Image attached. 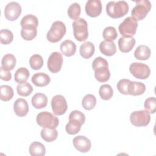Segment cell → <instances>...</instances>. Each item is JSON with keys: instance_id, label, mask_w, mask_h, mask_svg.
Returning a JSON list of instances; mask_svg holds the SVG:
<instances>
[{"instance_id": "23", "label": "cell", "mask_w": 156, "mask_h": 156, "mask_svg": "<svg viewBox=\"0 0 156 156\" xmlns=\"http://www.w3.org/2000/svg\"><path fill=\"white\" fill-rule=\"evenodd\" d=\"M20 24L22 28H37L38 25V20L36 16L28 14L23 17Z\"/></svg>"}, {"instance_id": "33", "label": "cell", "mask_w": 156, "mask_h": 156, "mask_svg": "<svg viewBox=\"0 0 156 156\" xmlns=\"http://www.w3.org/2000/svg\"><path fill=\"white\" fill-rule=\"evenodd\" d=\"M16 91L20 96L26 97L31 94L33 91V87L29 83L26 82L19 83L16 87Z\"/></svg>"}, {"instance_id": "37", "label": "cell", "mask_w": 156, "mask_h": 156, "mask_svg": "<svg viewBox=\"0 0 156 156\" xmlns=\"http://www.w3.org/2000/svg\"><path fill=\"white\" fill-rule=\"evenodd\" d=\"M13 39V33L9 29H1L0 30V41L2 44H10Z\"/></svg>"}, {"instance_id": "8", "label": "cell", "mask_w": 156, "mask_h": 156, "mask_svg": "<svg viewBox=\"0 0 156 156\" xmlns=\"http://www.w3.org/2000/svg\"><path fill=\"white\" fill-rule=\"evenodd\" d=\"M151 120L150 113L146 110L134 111L130 115L131 123L136 127L146 126Z\"/></svg>"}, {"instance_id": "38", "label": "cell", "mask_w": 156, "mask_h": 156, "mask_svg": "<svg viewBox=\"0 0 156 156\" xmlns=\"http://www.w3.org/2000/svg\"><path fill=\"white\" fill-rule=\"evenodd\" d=\"M37 34V28H22L21 35L22 38L27 41L33 40Z\"/></svg>"}, {"instance_id": "16", "label": "cell", "mask_w": 156, "mask_h": 156, "mask_svg": "<svg viewBox=\"0 0 156 156\" xmlns=\"http://www.w3.org/2000/svg\"><path fill=\"white\" fill-rule=\"evenodd\" d=\"M135 39L132 37H121L118 40V47L122 52H129L135 44Z\"/></svg>"}, {"instance_id": "35", "label": "cell", "mask_w": 156, "mask_h": 156, "mask_svg": "<svg viewBox=\"0 0 156 156\" xmlns=\"http://www.w3.org/2000/svg\"><path fill=\"white\" fill-rule=\"evenodd\" d=\"M102 36L105 41H113L117 38L118 34L116 29L114 27L108 26L104 29Z\"/></svg>"}, {"instance_id": "11", "label": "cell", "mask_w": 156, "mask_h": 156, "mask_svg": "<svg viewBox=\"0 0 156 156\" xmlns=\"http://www.w3.org/2000/svg\"><path fill=\"white\" fill-rule=\"evenodd\" d=\"M51 107L55 115H63L68 108V105L65 98L61 94L54 96L51 100Z\"/></svg>"}, {"instance_id": "17", "label": "cell", "mask_w": 156, "mask_h": 156, "mask_svg": "<svg viewBox=\"0 0 156 156\" xmlns=\"http://www.w3.org/2000/svg\"><path fill=\"white\" fill-rule=\"evenodd\" d=\"M31 80L37 87H42L48 85L50 83L51 78L46 73H37L32 76Z\"/></svg>"}, {"instance_id": "41", "label": "cell", "mask_w": 156, "mask_h": 156, "mask_svg": "<svg viewBox=\"0 0 156 156\" xmlns=\"http://www.w3.org/2000/svg\"><path fill=\"white\" fill-rule=\"evenodd\" d=\"M74 119L80 121L82 124L85 123V115L79 110H73L69 115V119Z\"/></svg>"}, {"instance_id": "42", "label": "cell", "mask_w": 156, "mask_h": 156, "mask_svg": "<svg viewBox=\"0 0 156 156\" xmlns=\"http://www.w3.org/2000/svg\"><path fill=\"white\" fill-rule=\"evenodd\" d=\"M1 79L4 81H9L12 78V74L10 71H7L3 68L2 66L0 68Z\"/></svg>"}, {"instance_id": "40", "label": "cell", "mask_w": 156, "mask_h": 156, "mask_svg": "<svg viewBox=\"0 0 156 156\" xmlns=\"http://www.w3.org/2000/svg\"><path fill=\"white\" fill-rule=\"evenodd\" d=\"M130 82V80L129 79H122L119 80V82L117 83V88L118 91L123 94H129L128 93V87L129 85Z\"/></svg>"}, {"instance_id": "26", "label": "cell", "mask_w": 156, "mask_h": 156, "mask_svg": "<svg viewBox=\"0 0 156 156\" xmlns=\"http://www.w3.org/2000/svg\"><path fill=\"white\" fill-rule=\"evenodd\" d=\"M16 62V58L13 54H7L2 58L1 66L7 71H10L15 68Z\"/></svg>"}, {"instance_id": "18", "label": "cell", "mask_w": 156, "mask_h": 156, "mask_svg": "<svg viewBox=\"0 0 156 156\" xmlns=\"http://www.w3.org/2000/svg\"><path fill=\"white\" fill-rule=\"evenodd\" d=\"M60 51L66 57L73 55L76 51V45L70 40H66L60 44Z\"/></svg>"}, {"instance_id": "14", "label": "cell", "mask_w": 156, "mask_h": 156, "mask_svg": "<svg viewBox=\"0 0 156 156\" xmlns=\"http://www.w3.org/2000/svg\"><path fill=\"white\" fill-rule=\"evenodd\" d=\"M73 144L77 151L82 153L88 152L91 147L90 140L86 136L82 135L74 137L73 140Z\"/></svg>"}, {"instance_id": "15", "label": "cell", "mask_w": 156, "mask_h": 156, "mask_svg": "<svg viewBox=\"0 0 156 156\" xmlns=\"http://www.w3.org/2000/svg\"><path fill=\"white\" fill-rule=\"evenodd\" d=\"M13 110L15 114L20 117L26 116L29 112L27 102L23 98L17 99L13 104Z\"/></svg>"}, {"instance_id": "36", "label": "cell", "mask_w": 156, "mask_h": 156, "mask_svg": "<svg viewBox=\"0 0 156 156\" xmlns=\"http://www.w3.org/2000/svg\"><path fill=\"white\" fill-rule=\"evenodd\" d=\"M29 64L32 69L38 70L41 69L43 65V60L39 54L32 55L29 59Z\"/></svg>"}, {"instance_id": "34", "label": "cell", "mask_w": 156, "mask_h": 156, "mask_svg": "<svg viewBox=\"0 0 156 156\" xmlns=\"http://www.w3.org/2000/svg\"><path fill=\"white\" fill-rule=\"evenodd\" d=\"M81 12L80 5L79 3L74 2L71 4L68 9V15L70 18L73 20H77L79 18Z\"/></svg>"}, {"instance_id": "13", "label": "cell", "mask_w": 156, "mask_h": 156, "mask_svg": "<svg viewBox=\"0 0 156 156\" xmlns=\"http://www.w3.org/2000/svg\"><path fill=\"white\" fill-rule=\"evenodd\" d=\"M102 8V2L100 0H88L86 2L85 10L87 15L96 17L101 14Z\"/></svg>"}, {"instance_id": "7", "label": "cell", "mask_w": 156, "mask_h": 156, "mask_svg": "<svg viewBox=\"0 0 156 156\" xmlns=\"http://www.w3.org/2000/svg\"><path fill=\"white\" fill-rule=\"evenodd\" d=\"M138 23L131 16H128L119 24V32L125 37H132L136 33Z\"/></svg>"}, {"instance_id": "19", "label": "cell", "mask_w": 156, "mask_h": 156, "mask_svg": "<svg viewBox=\"0 0 156 156\" xmlns=\"http://www.w3.org/2000/svg\"><path fill=\"white\" fill-rule=\"evenodd\" d=\"M99 49L102 54L106 56L113 55L116 52V48L113 41H102L99 44Z\"/></svg>"}, {"instance_id": "28", "label": "cell", "mask_w": 156, "mask_h": 156, "mask_svg": "<svg viewBox=\"0 0 156 156\" xmlns=\"http://www.w3.org/2000/svg\"><path fill=\"white\" fill-rule=\"evenodd\" d=\"M82 125V124L80 121L76 119H70L66 125V132L69 135H75L79 132Z\"/></svg>"}, {"instance_id": "22", "label": "cell", "mask_w": 156, "mask_h": 156, "mask_svg": "<svg viewBox=\"0 0 156 156\" xmlns=\"http://www.w3.org/2000/svg\"><path fill=\"white\" fill-rule=\"evenodd\" d=\"M94 46L91 41H85L80 47L79 53L83 58H90L94 53Z\"/></svg>"}, {"instance_id": "29", "label": "cell", "mask_w": 156, "mask_h": 156, "mask_svg": "<svg viewBox=\"0 0 156 156\" xmlns=\"http://www.w3.org/2000/svg\"><path fill=\"white\" fill-rule=\"evenodd\" d=\"M29 75H30L29 71L26 68H24V67L20 68L16 71L15 73V76H14L15 81L19 83L26 82L27 80L29 77Z\"/></svg>"}, {"instance_id": "9", "label": "cell", "mask_w": 156, "mask_h": 156, "mask_svg": "<svg viewBox=\"0 0 156 156\" xmlns=\"http://www.w3.org/2000/svg\"><path fill=\"white\" fill-rule=\"evenodd\" d=\"M130 73L136 78L139 79H146L149 76L151 70L149 67L143 63L133 62L129 66Z\"/></svg>"}, {"instance_id": "25", "label": "cell", "mask_w": 156, "mask_h": 156, "mask_svg": "<svg viewBox=\"0 0 156 156\" xmlns=\"http://www.w3.org/2000/svg\"><path fill=\"white\" fill-rule=\"evenodd\" d=\"M29 151L32 156H43L45 155L46 149L42 143L34 141L30 144Z\"/></svg>"}, {"instance_id": "32", "label": "cell", "mask_w": 156, "mask_h": 156, "mask_svg": "<svg viewBox=\"0 0 156 156\" xmlns=\"http://www.w3.org/2000/svg\"><path fill=\"white\" fill-rule=\"evenodd\" d=\"M96 97L91 94H88L85 95L82 101V105L83 107L87 110H90L96 106Z\"/></svg>"}, {"instance_id": "21", "label": "cell", "mask_w": 156, "mask_h": 156, "mask_svg": "<svg viewBox=\"0 0 156 156\" xmlns=\"http://www.w3.org/2000/svg\"><path fill=\"white\" fill-rule=\"evenodd\" d=\"M31 102L34 107L37 109H41L47 105L48 98L43 93H37L32 96Z\"/></svg>"}, {"instance_id": "1", "label": "cell", "mask_w": 156, "mask_h": 156, "mask_svg": "<svg viewBox=\"0 0 156 156\" xmlns=\"http://www.w3.org/2000/svg\"><path fill=\"white\" fill-rule=\"evenodd\" d=\"M92 68L94 71V77L100 82H105L109 80L110 73L107 61L103 57H96L92 63Z\"/></svg>"}, {"instance_id": "4", "label": "cell", "mask_w": 156, "mask_h": 156, "mask_svg": "<svg viewBox=\"0 0 156 156\" xmlns=\"http://www.w3.org/2000/svg\"><path fill=\"white\" fill-rule=\"evenodd\" d=\"M136 5L131 12L132 18L135 21L143 20L151 9V2L149 0H140L135 1Z\"/></svg>"}, {"instance_id": "30", "label": "cell", "mask_w": 156, "mask_h": 156, "mask_svg": "<svg viewBox=\"0 0 156 156\" xmlns=\"http://www.w3.org/2000/svg\"><path fill=\"white\" fill-rule=\"evenodd\" d=\"M0 99L2 101H9L12 99L14 93L12 88L7 85H2L0 87Z\"/></svg>"}, {"instance_id": "12", "label": "cell", "mask_w": 156, "mask_h": 156, "mask_svg": "<svg viewBox=\"0 0 156 156\" xmlns=\"http://www.w3.org/2000/svg\"><path fill=\"white\" fill-rule=\"evenodd\" d=\"M21 13V7L17 2H9L4 9V15L9 21H15L18 19Z\"/></svg>"}, {"instance_id": "5", "label": "cell", "mask_w": 156, "mask_h": 156, "mask_svg": "<svg viewBox=\"0 0 156 156\" xmlns=\"http://www.w3.org/2000/svg\"><path fill=\"white\" fill-rule=\"evenodd\" d=\"M37 124L43 128L55 129L59 124L58 118L49 112H41L39 113L36 118Z\"/></svg>"}, {"instance_id": "24", "label": "cell", "mask_w": 156, "mask_h": 156, "mask_svg": "<svg viewBox=\"0 0 156 156\" xmlns=\"http://www.w3.org/2000/svg\"><path fill=\"white\" fill-rule=\"evenodd\" d=\"M151 54L150 48L146 45L142 44L138 46L134 52L135 57L140 60H147Z\"/></svg>"}, {"instance_id": "6", "label": "cell", "mask_w": 156, "mask_h": 156, "mask_svg": "<svg viewBox=\"0 0 156 156\" xmlns=\"http://www.w3.org/2000/svg\"><path fill=\"white\" fill-rule=\"evenodd\" d=\"M74 38L79 41L86 40L88 37V24L83 18H79L73 23Z\"/></svg>"}, {"instance_id": "27", "label": "cell", "mask_w": 156, "mask_h": 156, "mask_svg": "<svg viewBox=\"0 0 156 156\" xmlns=\"http://www.w3.org/2000/svg\"><path fill=\"white\" fill-rule=\"evenodd\" d=\"M41 137L46 142H52L55 140L58 136V132L55 129L43 128L40 132Z\"/></svg>"}, {"instance_id": "3", "label": "cell", "mask_w": 156, "mask_h": 156, "mask_svg": "<svg viewBox=\"0 0 156 156\" xmlns=\"http://www.w3.org/2000/svg\"><path fill=\"white\" fill-rule=\"evenodd\" d=\"M66 32L65 24L61 21H55L47 32V40L51 43H57L62 40Z\"/></svg>"}, {"instance_id": "10", "label": "cell", "mask_w": 156, "mask_h": 156, "mask_svg": "<svg viewBox=\"0 0 156 156\" xmlns=\"http://www.w3.org/2000/svg\"><path fill=\"white\" fill-rule=\"evenodd\" d=\"M63 62L62 54L58 52H53L49 55L47 66L48 69L52 73H57L60 71Z\"/></svg>"}, {"instance_id": "39", "label": "cell", "mask_w": 156, "mask_h": 156, "mask_svg": "<svg viewBox=\"0 0 156 156\" xmlns=\"http://www.w3.org/2000/svg\"><path fill=\"white\" fill-rule=\"evenodd\" d=\"M145 109L151 113H154L156 111V99L155 97H150L144 101Z\"/></svg>"}, {"instance_id": "31", "label": "cell", "mask_w": 156, "mask_h": 156, "mask_svg": "<svg viewBox=\"0 0 156 156\" xmlns=\"http://www.w3.org/2000/svg\"><path fill=\"white\" fill-rule=\"evenodd\" d=\"M99 94L102 99L107 101L111 99V98L113 96V90L110 85L104 84L100 87Z\"/></svg>"}, {"instance_id": "20", "label": "cell", "mask_w": 156, "mask_h": 156, "mask_svg": "<svg viewBox=\"0 0 156 156\" xmlns=\"http://www.w3.org/2000/svg\"><path fill=\"white\" fill-rule=\"evenodd\" d=\"M146 90L145 85L140 82L130 81L128 93L129 94L132 96H138L143 94Z\"/></svg>"}, {"instance_id": "2", "label": "cell", "mask_w": 156, "mask_h": 156, "mask_svg": "<svg viewBox=\"0 0 156 156\" xmlns=\"http://www.w3.org/2000/svg\"><path fill=\"white\" fill-rule=\"evenodd\" d=\"M129 11L128 3L125 1H110L106 5V12L112 18H119L126 15Z\"/></svg>"}]
</instances>
